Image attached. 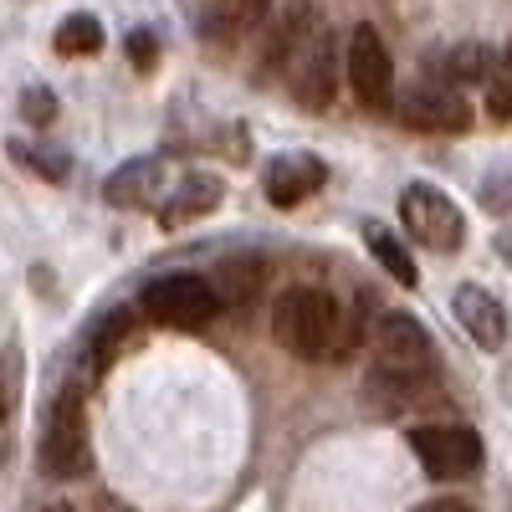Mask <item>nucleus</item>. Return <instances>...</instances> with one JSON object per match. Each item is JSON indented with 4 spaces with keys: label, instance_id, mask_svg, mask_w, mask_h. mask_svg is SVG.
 Here are the masks:
<instances>
[{
    "label": "nucleus",
    "instance_id": "1",
    "mask_svg": "<svg viewBox=\"0 0 512 512\" xmlns=\"http://www.w3.org/2000/svg\"><path fill=\"white\" fill-rule=\"evenodd\" d=\"M272 338L308 364H328V359H349L344 344V313L323 287H287L272 303Z\"/></svg>",
    "mask_w": 512,
    "mask_h": 512
},
{
    "label": "nucleus",
    "instance_id": "2",
    "mask_svg": "<svg viewBox=\"0 0 512 512\" xmlns=\"http://www.w3.org/2000/svg\"><path fill=\"white\" fill-rule=\"evenodd\" d=\"M139 313H144L149 323H159V328L195 333V328H205L210 318L221 313V303H216V292H210L205 277H195V272H169V277H154V282L144 287Z\"/></svg>",
    "mask_w": 512,
    "mask_h": 512
},
{
    "label": "nucleus",
    "instance_id": "3",
    "mask_svg": "<svg viewBox=\"0 0 512 512\" xmlns=\"http://www.w3.org/2000/svg\"><path fill=\"white\" fill-rule=\"evenodd\" d=\"M374 369L384 374H405V379H431L436 374V344L431 333H425V323L415 313H384L374 323Z\"/></svg>",
    "mask_w": 512,
    "mask_h": 512
},
{
    "label": "nucleus",
    "instance_id": "4",
    "mask_svg": "<svg viewBox=\"0 0 512 512\" xmlns=\"http://www.w3.org/2000/svg\"><path fill=\"white\" fill-rule=\"evenodd\" d=\"M88 410H82V390L67 384L57 395L52 415H47V436H41V466H47L52 477H82L88 472Z\"/></svg>",
    "mask_w": 512,
    "mask_h": 512
},
{
    "label": "nucleus",
    "instance_id": "5",
    "mask_svg": "<svg viewBox=\"0 0 512 512\" xmlns=\"http://www.w3.org/2000/svg\"><path fill=\"white\" fill-rule=\"evenodd\" d=\"M287 88H292V98L303 103L308 113L333 108V93H338V41H333V31L323 21L303 36V47L292 52Z\"/></svg>",
    "mask_w": 512,
    "mask_h": 512
},
{
    "label": "nucleus",
    "instance_id": "6",
    "mask_svg": "<svg viewBox=\"0 0 512 512\" xmlns=\"http://www.w3.org/2000/svg\"><path fill=\"white\" fill-rule=\"evenodd\" d=\"M400 221H405V231L420 246H431V251H461V241H466V216L456 210V200L446 190H436V185H405Z\"/></svg>",
    "mask_w": 512,
    "mask_h": 512
},
{
    "label": "nucleus",
    "instance_id": "7",
    "mask_svg": "<svg viewBox=\"0 0 512 512\" xmlns=\"http://www.w3.org/2000/svg\"><path fill=\"white\" fill-rule=\"evenodd\" d=\"M410 451H415V461L436 482L472 477L482 466V436L466 431V425H415V431H410Z\"/></svg>",
    "mask_w": 512,
    "mask_h": 512
},
{
    "label": "nucleus",
    "instance_id": "8",
    "mask_svg": "<svg viewBox=\"0 0 512 512\" xmlns=\"http://www.w3.org/2000/svg\"><path fill=\"white\" fill-rule=\"evenodd\" d=\"M344 72H349V88L364 108L384 113L395 98V62H390V47L374 26H354L349 31V57H344Z\"/></svg>",
    "mask_w": 512,
    "mask_h": 512
},
{
    "label": "nucleus",
    "instance_id": "9",
    "mask_svg": "<svg viewBox=\"0 0 512 512\" xmlns=\"http://www.w3.org/2000/svg\"><path fill=\"white\" fill-rule=\"evenodd\" d=\"M400 118L410 128H425V134H461V128L472 123V108H466V98L456 88L425 77V82H415V88L400 98Z\"/></svg>",
    "mask_w": 512,
    "mask_h": 512
},
{
    "label": "nucleus",
    "instance_id": "10",
    "mask_svg": "<svg viewBox=\"0 0 512 512\" xmlns=\"http://www.w3.org/2000/svg\"><path fill=\"white\" fill-rule=\"evenodd\" d=\"M323 180H328V169H323L318 154H277L267 164V175H262V190H267L272 205L292 210V205H303L308 195H318Z\"/></svg>",
    "mask_w": 512,
    "mask_h": 512
},
{
    "label": "nucleus",
    "instance_id": "11",
    "mask_svg": "<svg viewBox=\"0 0 512 512\" xmlns=\"http://www.w3.org/2000/svg\"><path fill=\"white\" fill-rule=\"evenodd\" d=\"M313 26H318V16H313L308 0H297V6H287V11L272 21V31H262V57H256V82H267V77L287 72L292 52L303 47V36H308Z\"/></svg>",
    "mask_w": 512,
    "mask_h": 512
},
{
    "label": "nucleus",
    "instance_id": "12",
    "mask_svg": "<svg viewBox=\"0 0 512 512\" xmlns=\"http://www.w3.org/2000/svg\"><path fill=\"white\" fill-rule=\"evenodd\" d=\"M451 313H456V323L466 328V338H472L477 349H502L507 344V313L487 287H472V282L456 287Z\"/></svg>",
    "mask_w": 512,
    "mask_h": 512
},
{
    "label": "nucleus",
    "instance_id": "13",
    "mask_svg": "<svg viewBox=\"0 0 512 512\" xmlns=\"http://www.w3.org/2000/svg\"><path fill=\"white\" fill-rule=\"evenodd\" d=\"M103 195H108V205H118V210H144V205H154V200L164 195V159H154V154L128 159L123 169H113V175H108Z\"/></svg>",
    "mask_w": 512,
    "mask_h": 512
},
{
    "label": "nucleus",
    "instance_id": "14",
    "mask_svg": "<svg viewBox=\"0 0 512 512\" xmlns=\"http://www.w3.org/2000/svg\"><path fill=\"white\" fill-rule=\"evenodd\" d=\"M221 175H210V169H195V175H185L180 185H175V195L164 200V210H159V226L169 231V226H185V221H195V216H210V210L221 205Z\"/></svg>",
    "mask_w": 512,
    "mask_h": 512
},
{
    "label": "nucleus",
    "instance_id": "15",
    "mask_svg": "<svg viewBox=\"0 0 512 512\" xmlns=\"http://www.w3.org/2000/svg\"><path fill=\"white\" fill-rule=\"evenodd\" d=\"M262 277H267V262L262 256H251V251H236L226 256V262H216V277H210V292H216V303H251L256 292H262Z\"/></svg>",
    "mask_w": 512,
    "mask_h": 512
},
{
    "label": "nucleus",
    "instance_id": "16",
    "mask_svg": "<svg viewBox=\"0 0 512 512\" xmlns=\"http://www.w3.org/2000/svg\"><path fill=\"white\" fill-rule=\"evenodd\" d=\"M272 0H210V16H205V36L216 41H241V36H256V26L267 21Z\"/></svg>",
    "mask_w": 512,
    "mask_h": 512
},
{
    "label": "nucleus",
    "instance_id": "17",
    "mask_svg": "<svg viewBox=\"0 0 512 512\" xmlns=\"http://www.w3.org/2000/svg\"><path fill=\"white\" fill-rule=\"evenodd\" d=\"M364 246L374 251V262H379L384 272H390L400 287H415V282H420V272H415V256L405 251V241H400V236H390L384 226H374V221H369V226H364Z\"/></svg>",
    "mask_w": 512,
    "mask_h": 512
},
{
    "label": "nucleus",
    "instance_id": "18",
    "mask_svg": "<svg viewBox=\"0 0 512 512\" xmlns=\"http://www.w3.org/2000/svg\"><path fill=\"white\" fill-rule=\"evenodd\" d=\"M492 72V52L477 47V41H466V47H451L441 62H436V82L446 88H466V82H487Z\"/></svg>",
    "mask_w": 512,
    "mask_h": 512
},
{
    "label": "nucleus",
    "instance_id": "19",
    "mask_svg": "<svg viewBox=\"0 0 512 512\" xmlns=\"http://www.w3.org/2000/svg\"><path fill=\"white\" fill-rule=\"evenodd\" d=\"M98 47H103V26H98V16L77 11V16H67V21L57 26V52H62V57H93Z\"/></svg>",
    "mask_w": 512,
    "mask_h": 512
},
{
    "label": "nucleus",
    "instance_id": "20",
    "mask_svg": "<svg viewBox=\"0 0 512 512\" xmlns=\"http://www.w3.org/2000/svg\"><path fill=\"white\" fill-rule=\"evenodd\" d=\"M128 333H134V313H128V308H113V313H103V323L93 328V359H98V369H108V364L123 354Z\"/></svg>",
    "mask_w": 512,
    "mask_h": 512
},
{
    "label": "nucleus",
    "instance_id": "21",
    "mask_svg": "<svg viewBox=\"0 0 512 512\" xmlns=\"http://www.w3.org/2000/svg\"><path fill=\"white\" fill-rule=\"evenodd\" d=\"M487 108L497 118H512V41L492 57V72H487Z\"/></svg>",
    "mask_w": 512,
    "mask_h": 512
},
{
    "label": "nucleus",
    "instance_id": "22",
    "mask_svg": "<svg viewBox=\"0 0 512 512\" xmlns=\"http://www.w3.org/2000/svg\"><path fill=\"white\" fill-rule=\"evenodd\" d=\"M21 113H26V123L47 128V123L57 118V93H47V88H26V98H21Z\"/></svg>",
    "mask_w": 512,
    "mask_h": 512
},
{
    "label": "nucleus",
    "instance_id": "23",
    "mask_svg": "<svg viewBox=\"0 0 512 512\" xmlns=\"http://www.w3.org/2000/svg\"><path fill=\"white\" fill-rule=\"evenodd\" d=\"M16 154L36 169V175H47V180H62L67 175V159L57 149H31V144H16Z\"/></svg>",
    "mask_w": 512,
    "mask_h": 512
},
{
    "label": "nucleus",
    "instance_id": "24",
    "mask_svg": "<svg viewBox=\"0 0 512 512\" xmlns=\"http://www.w3.org/2000/svg\"><path fill=\"white\" fill-rule=\"evenodd\" d=\"M128 57H134L139 72H149L159 62V47H154V36L149 31H128Z\"/></svg>",
    "mask_w": 512,
    "mask_h": 512
},
{
    "label": "nucleus",
    "instance_id": "25",
    "mask_svg": "<svg viewBox=\"0 0 512 512\" xmlns=\"http://www.w3.org/2000/svg\"><path fill=\"white\" fill-rule=\"evenodd\" d=\"M415 512H477V507L461 502V497H431V502H420Z\"/></svg>",
    "mask_w": 512,
    "mask_h": 512
},
{
    "label": "nucleus",
    "instance_id": "26",
    "mask_svg": "<svg viewBox=\"0 0 512 512\" xmlns=\"http://www.w3.org/2000/svg\"><path fill=\"white\" fill-rule=\"evenodd\" d=\"M52 512H72V507H52Z\"/></svg>",
    "mask_w": 512,
    "mask_h": 512
},
{
    "label": "nucleus",
    "instance_id": "27",
    "mask_svg": "<svg viewBox=\"0 0 512 512\" xmlns=\"http://www.w3.org/2000/svg\"><path fill=\"white\" fill-rule=\"evenodd\" d=\"M507 512H512V507H507Z\"/></svg>",
    "mask_w": 512,
    "mask_h": 512
}]
</instances>
